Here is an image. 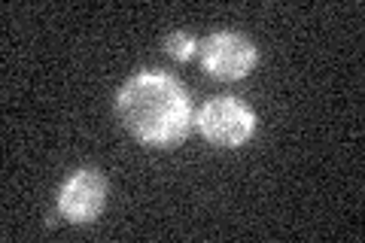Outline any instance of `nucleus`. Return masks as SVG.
<instances>
[{"instance_id": "nucleus-3", "label": "nucleus", "mask_w": 365, "mask_h": 243, "mask_svg": "<svg viewBox=\"0 0 365 243\" xmlns=\"http://www.w3.org/2000/svg\"><path fill=\"white\" fill-rule=\"evenodd\" d=\"M198 58H201L204 73L210 79L235 83V79H244L259 64V49H256L253 40L244 37V33L216 31L198 46Z\"/></svg>"}, {"instance_id": "nucleus-1", "label": "nucleus", "mask_w": 365, "mask_h": 243, "mask_svg": "<svg viewBox=\"0 0 365 243\" xmlns=\"http://www.w3.org/2000/svg\"><path fill=\"white\" fill-rule=\"evenodd\" d=\"M116 115L146 146H174L192 131V98L174 73L137 71L116 95Z\"/></svg>"}, {"instance_id": "nucleus-2", "label": "nucleus", "mask_w": 365, "mask_h": 243, "mask_svg": "<svg viewBox=\"0 0 365 243\" xmlns=\"http://www.w3.org/2000/svg\"><path fill=\"white\" fill-rule=\"evenodd\" d=\"M192 128H198V134L204 140H210L213 146L235 149V146H244L250 137L256 134L259 115L253 113V107H247L244 100L220 95V98H210L195 113Z\"/></svg>"}, {"instance_id": "nucleus-5", "label": "nucleus", "mask_w": 365, "mask_h": 243, "mask_svg": "<svg viewBox=\"0 0 365 243\" xmlns=\"http://www.w3.org/2000/svg\"><path fill=\"white\" fill-rule=\"evenodd\" d=\"M165 52L174 58V61H189V58L198 52V43H195L192 33L177 31V33H170V37L165 40Z\"/></svg>"}, {"instance_id": "nucleus-4", "label": "nucleus", "mask_w": 365, "mask_h": 243, "mask_svg": "<svg viewBox=\"0 0 365 243\" xmlns=\"http://www.w3.org/2000/svg\"><path fill=\"white\" fill-rule=\"evenodd\" d=\"M107 177L98 167H76L55 195V210L71 225H88L107 207Z\"/></svg>"}]
</instances>
